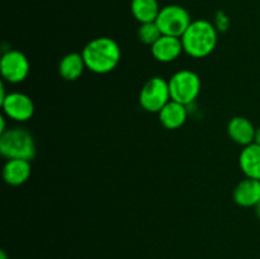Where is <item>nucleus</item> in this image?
I'll list each match as a JSON object with an SVG mask.
<instances>
[{"mask_svg":"<svg viewBox=\"0 0 260 259\" xmlns=\"http://www.w3.org/2000/svg\"><path fill=\"white\" fill-rule=\"evenodd\" d=\"M81 55L86 69L95 74H108L118 65L121 60V48L112 38L98 37L86 43Z\"/></svg>","mask_w":260,"mask_h":259,"instance_id":"nucleus-1","label":"nucleus"},{"mask_svg":"<svg viewBox=\"0 0 260 259\" xmlns=\"http://www.w3.org/2000/svg\"><path fill=\"white\" fill-rule=\"evenodd\" d=\"M182 42L183 48L189 56L196 58L206 57L217 45V29L210 20H193L182 36Z\"/></svg>","mask_w":260,"mask_h":259,"instance_id":"nucleus-2","label":"nucleus"},{"mask_svg":"<svg viewBox=\"0 0 260 259\" xmlns=\"http://www.w3.org/2000/svg\"><path fill=\"white\" fill-rule=\"evenodd\" d=\"M0 152L7 159L32 160L36 156V142L24 128L15 127L0 134Z\"/></svg>","mask_w":260,"mask_h":259,"instance_id":"nucleus-3","label":"nucleus"},{"mask_svg":"<svg viewBox=\"0 0 260 259\" xmlns=\"http://www.w3.org/2000/svg\"><path fill=\"white\" fill-rule=\"evenodd\" d=\"M169 90L173 101L188 106L201 93V79L190 70H180L169 79Z\"/></svg>","mask_w":260,"mask_h":259,"instance_id":"nucleus-4","label":"nucleus"},{"mask_svg":"<svg viewBox=\"0 0 260 259\" xmlns=\"http://www.w3.org/2000/svg\"><path fill=\"white\" fill-rule=\"evenodd\" d=\"M139 101L145 111L159 113L172 101L169 83L160 76L149 79L140 91Z\"/></svg>","mask_w":260,"mask_h":259,"instance_id":"nucleus-5","label":"nucleus"},{"mask_svg":"<svg viewBox=\"0 0 260 259\" xmlns=\"http://www.w3.org/2000/svg\"><path fill=\"white\" fill-rule=\"evenodd\" d=\"M155 22L159 25L162 35L182 38L192 20L185 8L173 4L161 8Z\"/></svg>","mask_w":260,"mask_h":259,"instance_id":"nucleus-6","label":"nucleus"},{"mask_svg":"<svg viewBox=\"0 0 260 259\" xmlns=\"http://www.w3.org/2000/svg\"><path fill=\"white\" fill-rule=\"evenodd\" d=\"M0 73L3 79L10 84L24 81L29 74V61L27 56L17 50L5 52L0 60Z\"/></svg>","mask_w":260,"mask_h":259,"instance_id":"nucleus-7","label":"nucleus"},{"mask_svg":"<svg viewBox=\"0 0 260 259\" xmlns=\"http://www.w3.org/2000/svg\"><path fill=\"white\" fill-rule=\"evenodd\" d=\"M0 104L5 116L13 121L25 122L35 114V103L24 93H8Z\"/></svg>","mask_w":260,"mask_h":259,"instance_id":"nucleus-8","label":"nucleus"},{"mask_svg":"<svg viewBox=\"0 0 260 259\" xmlns=\"http://www.w3.org/2000/svg\"><path fill=\"white\" fill-rule=\"evenodd\" d=\"M184 51L180 37L162 35L154 45L151 46V53L159 62H172L177 60L180 53Z\"/></svg>","mask_w":260,"mask_h":259,"instance_id":"nucleus-9","label":"nucleus"},{"mask_svg":"<svg viewBox=\"0 0 260 259\" xmlns=\"http://www.w3.org/2000/svg\"><path fill=\"white\" fill-rule=\"evenodd\" d=\"M234 201L241 207H256L260 202V180L245 178L234 189Z\"/></svg>","mask_w":260,"mask_h":259,"instance_id":"nucleus-10","label":"nucleus"},{"mask_svg":"<svg viewBox=\"0 0 260 259\" xmlns=\"http://www.w3.org/2000/svg\"><path fill=\"white\" fill-rule=\"evenodd\" d=\"M32 167L29 160L8 159L3 167V178L10 185H22L29 179Z\"/></svg>","mask_w":260,"mask_h":259,"instance_id":"nucleus-11","label":"nucleus"},{"mask_svg":"<svg viewBox=\"0 0 260 259\" xmlns=\"http://www.w3.org/2000/svg\"><path fill=\"white\" fill-rule=\"evenodd\" d=\"M255 131L256 128L251 123L250 119L245 118V117H234L228 124L229 136L236 144L243 145V146L253 144L254 139H255Z\"/></svg>","mask_w":260,"mask_h":259,"instance_id":"nucleus-12","label":"nucleus"},{"mask_svg":"<svg viewBox=\"0 0 260 259\" xmlns=\"http://www.w3.org/2000/svg\"><path fill=\"white\" fill-rule=\"evenodd\" d=\"M187 106L179 102L170 101L161 111L159 112L160 123L168 130H177L182 127L187 121Z\"/></svg>","mask_w":260,"mask_h":259,"instance_id":"nucleus-13","label":"nucleus"},{"mask_svg":"<svg viewBox=\"0 0 260 259\" xmlns=\"http://www.w3.org/2000/svg\"><path fill=\"white\" fill-rule=\"evenodd\" d=\"M239 165L246 178L260 180V145L253 142L244 147L239 156Z\"/></svg>","mask_w":260,"mask_h":259,"instance_id":"nucleus-14","label":"nucleus"},{"mask_svg":"<svg viewBox=\"0 0 260 259\" xmlns=\"http://www.w3.org/2000/svg\"><path fill=\"white\" fill-rule=\"evenodd\" d=\"M85 69L86 65L83 55L78 52H71L63 56V58L61 60L60 65H58V73L65 80L74 81L78 80L83 75Z\"/></svg>","mask_w":260,"mask_h":259,"instance_id":"nucleus-15","label":"nucleus"},{"mask_svg":"<svg viewBox=\"0 0 260 259\" xmlns=\"http://www.w3.org/2000/svg\"><path fill=\"white\" fill-rule=\"evenodd\" d=\"M160 9L157 0H132L131 12L137 22L150 23L155 22L159 15Z\"/></svg>","mask_w":260,"mask_h":259,"instance_id":"nucleus-16","label":"nucleus"},{"mask_svg":"<svg viewBox=\"0 0 260 259\" xmlns=\"http://www.w3.org/2000/svg\"><path fill=\"white\" fill-rule=\"evenodd\" d=\"M139 38L141 42H144L145 45L152 46L160 37L162 36L161 30H160L159 25L156 24V22H150V23H142L139 28Z\"/></svg>","mask_w":260,"mask_h":259,"instance_id":"nucleus-17","label":"nucleus"},{"mask_svg":"<svg viewBox=\"0 0 260 259\" xmlns=\"http://www.w3.org/2000/svg\"><path fill=\"white\" fill-rule=\"evenodd\" d=\"M215 27L217 30H228L230 27V19L223 12H217L215 15Z\"/></svg>","mask_w":260,"mask_h":259,"instance_id":"nucleus-18","label":"nucleus"},{"mask_svg":"<svg viewBox=\"0 0 260 259\" xmlns=\"http://www.w3.org/2000/svg\"><path fill=\"white\" fill-rule=\"evenodd\" d=\"M254 142H255V144L260 145V127H258V128H256L255 139H254Z\"/></svg>","mask_w":260,"mask_h":259,"instance_id":"nucleus-19","label":"nucleus"},{"mask_svg":"<svg viewBox=\"0 0 260 259\" xmlns=\"http://www.w3.org/2000/svg\"><path fill=\"white\" fill-rule=\"evenodd\" d=\"M0 259H9V258H8L7 253H5L4 250H2V251H0Z\"/></svg>","mask_w":260,"mask_h":259,"instance_id":"nucleus-20","label":"nucleus"},{"mask_svg":"<svg viewBox=\"0 0 260 259\" xmlns=\"http://www.w3.org/2000/svg\"><path fill=\"white\" fill-rule=\"evenodd\" d=\"M255 208H256V215H258V217L260 218V202L256 205Z\"/></svg>","mask_w":260,"mask_h":259,"instance_id":"nucleus-21","label":"nucleus"}]
</instances>
